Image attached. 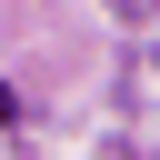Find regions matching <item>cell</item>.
I'll return each mask as SVG.
<instances>
[{
  "mask_svg": "<svg viewBox=\"0 0 160 160\" xmlns=\"http://www.w3.org/2000/svg\"><path fill=\"white\" fill-rule=\"evenodd\" d=\"M0 120H10V90H0Z\"/></svg>",
  "mask_w": 160,
  "mask_h": 160,
  "instance_id": "1",
  "label": "cell"
}]
</instances>
